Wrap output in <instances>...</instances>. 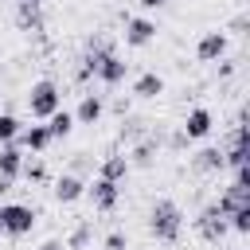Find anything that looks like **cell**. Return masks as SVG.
<instances>
[{"instance_id": "obj_14", "label": "cell", "mask_w": 250, "mask_h": 250, "mask_svg": "<svg viewBox=\"0 0 250 250\" xmlns=\"http://www.w3.org/2000/svg\"><path fill=\"white\" fill-rule=\"evenodd\" d=\"M16 27L27 31V35H39L47 27L43 12H39V0H27V4H16Z\"/></svg>"}, {"instance_id": "obj_20", "label": "cell", "mask_w": 250, "mask_h": 250, "mask_svg": "<svg viewBox=\"0 0 250 250\" xmlns=\"http://www.w3.org/2000/svg\"><path fill=\"white\" fill-rule=\"evenodd\" d=\"M43 125H47V133H51V141H62V137H70V133H74V113L59 105V109H55V113H51V117H47Z\"/></svg>"}, {"instance_id": "obj_3", "label": "cell", "mask_w": 250, "mask_h": 250, "mask_svg": "<svg viewBox=\"0 0 250 250\" xmlns=\"http://www.w3.org/2000/svg\"><path fill=\"white\" fill-rule=\"evenodd\" d=\"M0 219H4V234L8 238H23L39 223L35 207H27V203H0Z\"/></svg>"}, {"instance_id": "obj_15", "label": "cell", "mask_w": 250, "mask_h": 250, "mask_svg": "<svg viewBox=\"0 0 250 250\" xmlns=\"http://www.w3.org/2000/svg\"><path fill=\"white\" fill-rule=\"evenodd\" d=\"M191 168H195L199 176H219V172H223V148H219V145H203V148L191 156Z\"/></svg>"}, {"instance_id": "obj_8", "label": "cell", "mask_w": 250, "mask_h": 250, "mask_svg": "<svg viewBox=\"0 0 250 250\" xmlns=\"http://www.w3.org/2000/svg\"><path fill=\"white\" fill-rule=\"evenodd\" d=\"M16 145L23 148V152H31V156H43L55 141H51V133H47V125L43 121H35V125H23L20 133H16Z\"/></svg>"}, {"instance_id": "obj_7", "label": "cell", "mask_w": 250, "mask_h": 250, "mask_svg": "<svg viewBox=\"0 0 250 250\" xmlns=\"http://www.w3.org/2000/svg\"><path fill=\"white\" fill-rule=\"evenodd\" d=\"M211 129H215V113H211L207 105L188 109V117H184V125H180V133H184L188 141H203V137H211Z\"/></svg>"}, {"instance_id": "obj_5", "label": "cell", "mask_w": 250, "mask_h": 250, "mask_svg": "<svg viewBox=\"0 0 250 250\" xmlns=\"http://www.w3.org/2000/svg\"><path fill=\"white\" fill-rule=\"evenodd\" d=\"M195 234H199L203 242H223V238L230 234V227H227V215H223L215 203H207V207L195 215Z\"/></svg>"}, {"instance_id": "obj_33", "label": "cell", "mask_w": 250, "mask_h": 250, "mask_svg": "<svg viewBox=\"0 0 250 250\" xmlns=\"http://www.w3.org/2000/svg\"><path fill=\"white\" fill-rule=\"evenodd\" d=\"M0 234H4V219H0Z\"/></svg>"}, {"instance_id": "obj_27", "label": "cell", "mask_w": 250, "mask_h": 250, "mask_svg": "<svg viewBox=\"0 0 250 250\" xmlns=\"http://www.w3.org/2000/svg\"><path fill=\"white\" fill-rule=\"evenodd\" d=\"M215 62H219V78H230V74L238 70V62H234V59H227V55H223V59H215Z\"/></svg>"}, {"instance_id": "obj_11", "label": "cell", "mask_w": 250, "mask_h": 250, "mask_svg": "<svg viewBox=\"0 0 250 250\" xmlns=\"http://www.w3.org/2000/svg\"><path fill=\"white\" fill-rule=\"evenodd\" d=\"M51 195H55V203H78L82 195H86V180L82 176H74V172H62L59 180H55V188H51Z\"/></svg>"}, {"instance_id": "obj_16", "label": "cell", "mask_w": 250, "mask_h": 250, "mask_svg": "<svg viewBox=\"0 0 250 250\" xmlns=\"http://www.w3.org/2000/svg\"><path fill=\"white\" fill-rule=\"evenodd\" d=\"M160 94H164V78H160L156 70H145V74L133 78V98H141V102H156Z\"/></svg>"}, {"instance_id": "obj_25", "label": "cell", "mask_w": 250, "mask_h": 250, "mask_svg": "<svg viewBox=\"0 0 250 250\" xmlns=\"http://www.w3.org/2000/svg\"><path fill=\"white\" fill-rule=\"evenodd\" d=\"M23 180H31V184H43L47 180V164H43V156H31V160H23V172H20Z\"/></svg>"}, {"instance_id": "obj_6", "label": "cell", "mask_w": 250, "mask_h": 250, "mask_svg": "<svg viewBox=\"0 0 250 250\" xmlns=\"http://www.w3.org/2000/svg\"><path fill=\"white\" fill-rule=\"evenodd\" d=\"M125 47H133V51H141V47H148L152 39H156V23L148 20V16H129L125 20Z\"/></svg>"}, {"instance_id": "obj_12", "label": "cell", "mask_w": 250, "mask_h": 250, "mask_svg": "<svg viewBox=\"0 0 250 250\" xmlns=\"http://www.w3.org/2000/svg\"><path fill=\"white\" fill-rule=\"evenodd\" d=\"M105 117V94H82L74 109V125H98Z\"/></svg>"}, {"instance_id": "obj_18", "label": "cell", "mask_w": 250, "mask_h": 250, "mask_svg": "<svg viewBox=\"0 0 250 250\" xmlns=\"http://www.w3.org/2000/svg\"><path fill=\"white\" fill-rule=\"evenodd\" d=\"M246 203H250V188H242V184H234V180H230V184L223 188V195L215 199V207H219L223 215H230L234 207H246Z\"/></svg>"}, {"instance_id": "obj_10", "label": "cell", "mask_w": 250, "mask_h": 250, "mask_svg": "<svg viewBox=\"0 0 250 250\" xmlns=\"http://www.w3.org/2000/svg\"><path fill=\"white\" fill-rule=\"evenodd\" d=\"M227 47H230L227 31H203L199 43H195V59H199V62H215V59L227 55Z\"/></svg>"}, {"instance_id": "obj_1", "label": "cell", "mask_w": 250, "mask_h": 250, "mask_svg": "<svg viewBox=\"0 0 250 250\" xmlns=\"http://www.w3.org/2000/svg\"><path fill=\"white\" fill-rule=\"evenodd\" d=\"M148 234L156 242H168V246L180 242V234H184V211H180L176 199H156L148 207Z\"/></svg>"}, {"instance_id": "obj_23", "label": "cell", "mask_w": 250, "mask_h": 250, "mask_svg": "<svg viewBox=\"0 0 250 250\" xmlns=\"http://www.w3.org/2000/svg\"><path fill=\"white\" fill-rule=\"evenodd\" d=\"M227 227H230L234 234H250V203H246V207H234V211L227 215Z\"/></svg>"}, {"instance_id": "obj_26", "label": "cell", "mask_w": 250, "mask_h": 250, "mask_svg": "<svg viewBox=\"0 0 250 250\" xmlns=\"http://www.w3.org/2000/svg\"><path fill=\"white\" fill-rule=\"evenodd\" d=\"M102 250H129V238H125L121 230H109L105 242H102Z\"/></svg>"}, {"instance_id": "obj_30", "label": "cell", "mask_w": 250, "mask_h": 250, "mask_svg": "<svg viewBox=\"0 0 250 250\" xmlns=\"http://www.w3.org/2000/svg\"><path fill=\"white\" fill-rule=\"evenodd\" d=\"M230 31H246V16H234L230 20Z\"/></svg>"}, {"instance_id": "obj_19", "label": "cell", "mask_w": 250, "mask_h": 250, "mask_svg": "<svg viewBox=\"0 0 250 250\" xmlns=\"http://www.w3.org/2000/svg\"><path fill=\"white\" fill-rule=\"evenodd\" d=\"M129 172H133V168H129V156H125V152H109V156H102V168H98V176H105V180L121 184Z\"/></svg>"}, {"instance_id": "obj_22", "label": "cell", "mask_w": 250, "mask_h": 250, "mask_svg": "<svg viewBox=\"0 0 250 250\" xmlns=\"http://www.w3.org/2000/svg\"><path fill=\"white\" fill-rule=\"evenodd\" d=\"M117 137H121V141H129V145H133V141H141V137H145V121H141V117H121Z\"/></svg>"}, {"instance_id": "obj_13", "label": "cell", "mask_w": 250, "mask_h": 250, "mask_svg": "<svg viewBox=\"0 0 250 250\" xmlns=\"http://www.w3.org/2000/svg\"><path fill=\"white\" fill-rule=\"evenodd\" d=\"M156 152H160V141L145 133L141 141H133V148H129L125 156H129V168H152V164H156Z\"/></svg>"}, {"instance_id": "obj_2", "label": "cell", "mask_w": 250, "mask_h": 250, "mask_svg": "<svg viewBox=\"0 0 250 250\" xmlns=\"http://www.w3.org/2000/svg\"><path fill=\"white\" fill-rule=\"evenodd\" d=\"M23 105H27L31 121H47V117L62 105V90H59V82H55V78H39V82H31L27 94H23Z\"/></svg>"}, {"instance_id": "obj_31", "label": "cell", "mask_w": 250, "mask_h": 250, "mask_svg": "<svg viewBox=\"0 0 250 250\" xmlns=\"http://www.w3.org/2000/svg\"><path fill=\"white\" fill-rule=\"evenodd\" d=\"M12 184H16V180H8V176H0V199H4L8 191H12Z\"/></svg>"}, {"instance_id": "obj_32", "label": "cell", "mask_w": 250, "mask_h": 250, "mask_svg": "<svg viewBox=\"0 0 250 250\" xmlns=\"http://www.w3.org/2000/svg\"><path fill=\"white\" fill-rule=\"evenodd\" d=\"M137 4H141V8H164L168 0H137Z\"/></svg>"}, {"instance_id": "obj_28", "label": "cell", "mask_w": 250, "mask_h": 250, "mask_svg": "<svg viewBox=\"0 0 250 250\" xmlns=\"http://www.w3.org/2000/svg\"><path fill=\"white\" fill-rule=\"evenodd\" d=\"M168 145H172V148H184V145H188V137H184V133H180V129H176V133H172V137H168Z\"/></svg>"}, {"instance_id": "obj_34", "label": "cell", "mask_w": 250, "mask_h": 250, "mask_svg": "<svg viewBox=\"0 0 250 250\" xmlns=\"http://www.w3.org/2000/svg\"><path fill=\"white\" fill-rule=\"evenodd\" d=\"M16 4H27V0H16Z\"/></svg>"}, {"instance_id": "obj_9", "label": "cell", "mask_w": 250, "mask_h": 250, "mask_svg": "<svg viewBox=\"0 0 250 250\" xmlns=\"http://www.w3.org/2000/svg\"><path fill=\"white\" fill-rule=\"evenodd\" d=\"M125 74H129V62H125L117 51H105V55H102V62H98L94 82H102V86H121V82H125Z\"/></svg>"}, {"instance_id": "obj_21", "label": "cell", "mask_w": 250, "mask_h": 250, "mask_svg": "<svg viewBox=\"0 0 250 250\" xmlns=\"http://www.w3.org/2000/svg\"><path fill=\"white\" fill-rule=\"evenodd\" d=\"M90 238H94V223H90V219H82V223L70 230V238L62 242V250H86V246H90Z\"/></svg>"}, {"instance_id": "obj_29", "label": "cell", "mask_w": 250, "mask_h": 250, "mask_svg": "<svg viewBox=\"0 0 250 250\" xmlns=\"http://www.w3.org/2000/svg\"><path fill=\"white\" fill-rule=\"evenodd\" d=\"M35 250H62V238H47V242H39Z\"/></svg>"}, {"instance_id": "obj_24", "label": "cell", "mask_w": 250, "mask_h": 250, "mask_svg": "<svg viewBox=\"0 0 250 250\" xmlns=\"http://www.w3.org/2000/svg\"><path fill=\"white\" fill-rule=\"evenodd\" d=\"M20 129H23V121L16 113H0V145H12Z\"/></svg>"}, {"instance_id": "obj_4", "label": "cell", "mask_w": 250, "mask_h": 250, "mask_svg": "<svg viewBox=\"0 0 250 250\" xmlns=\"http://www.w3.org/2000/svg\"><path fill=\"white\" fill-rule=\"evenodd\" d=\"M86 195H90L94 211L109 215V211H117V203H121V184H113V180H105V176H94V180L86 184Z\"/></svg>"}, {"instance_id": "obj_17", "label": "cell", "mask_w": 250, "mask_h": 250, "mask_svg": "<svg viewBox=\"0 0 250 250\" xmlns=\"http://www.w3.org/2000/svg\"><path fill=\"white\" fill-rule=\"evenodd\" d=\"M23 160H27V152L12 141V145H0V176H8V180H20V172H23Z\"/></svg>"}]
</instances>
